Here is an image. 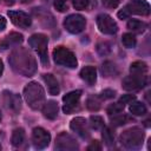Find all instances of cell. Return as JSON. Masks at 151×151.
Instances as JSON below:
<instances>
[{
    "label": "cell",
    "mask_w": 151,
    "mask_h": 151,
    "mask_svg": "<svg viewBox=\"0 0 151 151\" xmlns=\"http://www.w3.org/2000/svg\"><path fill=\"white\" fill-rule=\"evenodd\" d=\"M8 17L11 21L20 28H28L32 24L31 17L22 11H8Z\"/></svg>",
    "instance_id": "cell-13"
},
{
    "label": "cell",
    "mask_w": 151,
    "mask_h": 151,
    "mask_svg": "<svg viewBox=\"0 0 151 151\" xmlns=\"http://www.w3.org/2000/svg\"><path fill=\"white\" fill-rule=\"evenodd\" d=\"M53 59L55 64L68 67V68H74L77 67V64H78L74 53L64 46H58L53 50Z\"/></svg>",
    "instance_id": "cell-6"
},
{
    "label": "cell",
    "mask_w": 151,
    "mask_h": 151,
    "mask_svg": "<svg viewBox=\"0 0 151 151\" xmlns=\"http://www.w3.org/2000/svg\"><path fill=\"white\" fill-rule=\"evenodd\" d=\"M127 119H129V118H127L126 116L118 113V116H116V117H113V118L111 119V123H112V125H114V126H120V125H124V124L127 122Z\"/></svg>",
    "instance_id": "cell-30"
},
{
    "label": "cell",
    "mask_w": 151,
    "mask_h": 151,
    "mask_svg": "<svg viewBox=\"0 0 151 151\" xmlns=\"http://www.w3.org/2000/svg\"><path fill=\"white\" fill-rule=\"evenodd\" d=\"M134 99H136L134 94H124V96L119 99V101H120L122 104H130V103L133 101Z\"/></svg>",
    "instance_id": "cell-36"
},
{
    "label": "cell",
    "mask_w": 151,
    "mask_h": 151,
    "mask_svg": "<svg viewBox=\"0 0 151 151\" xmlns=\"http://www.w3.org/2000/svg\"><path fill=\"white\" fill-rule=\"evenodd\" d=\"M147 83V77L145 74H132L123 79L122 86L126 91H138L143 88Z\"/></svg>",
    "instance_id": "cell-8"
},
{
    "label": "cell",
    "mask_w": 151,
    "mask_h": 151,
    "mask_svg": "<svg viewBox=\"0 0 151 151\" xmlns=\"http://www.w3.org/2000/svg\"><path fill=\"white\" fill-rule=\"evenodd\" d=\"M114 96H116V91H113V90H111V88H106V90H104V91H101V92H100L99 98L105 100V99L113 98Z\"/></svg>",
    "instance_id": "cell-34"
},
{
    "label": "cell",
    "mask_w": 151,
    "mask_h": 151,
    "mask_svg": "<svg viewBox=\"0 0 151 151\" xmlns=\"http://www.w3.org/2000/svg\"><path fill=\"white\" fill-rule=\"evenodd\" d=\"M32 142L35 149H45L51 142V134L42 127H34L32 132Z\"/></svg>",
    "instance_id": "cell-11"
},
{
    "label": "cell",
    "mask_w": 151,
    "mask_h": 151,
    "mask_svg": "<svg viewBox=\"0 0 151 151\" xmlns=\"http://www.w3.org/2000/svg\"><path fill=\"white\" fill-rule=\"evenodd\" d=\"M124 110V104H122L120 101H118V103H113V104H111L109 107H107V113L110 114V116H112V114H118V113H120L122 111Z\"/></svg>",
    "instance_id": "cell-29"
},
{
    "label": "cell",
    "mask_w": 151,
    "mask_h": 151,
    "mask_svg": "<svg viewBox=\"0 0 151 151\" xmlns=\"http://www.w3.org/2000/svg\"><path fill=\"white\" fill-rule=\"evenodd\" d=\"M42 113L44 117L47 119H55L58 116V104L54 100H47L42 105Z\"/></svg>",
    "instance_id": "cell-17"
},
{
    "label": "cell",
    "mask_w": 151,
    "mask_h": 151,
    "mask_svg": "<svg viewBox=\"0 0 151 151\" xmlns=\"http://www.w3.org/2000/svg\"><path fill=\"white\" fill-rule=\"evenodd\" d=\"M101 72L105 77H113L118 73L117 67L112 61H105L101 66Z\"/></svg>",
    "instance_id": "cell-24"
},
{
    "label": "cell",
    "mask_w": 151,
    "mask_h": 151,
    "mask_svg": "<svg viewBox=\"0 0 151 151\" xmlns=\"http://www.w3.org/2000/svg\"><path fill=\"white\" fill-rule=\"evenodd\" d=\"M46 1H48V0H46Z\"/></svg>",
    "instance_id": "cell-44"
},
{
    "label": "cell",
    "mask_w": 151,
    "mask_h": 151,
    "mask_svg": "<svg viewBox=\"0 0 151 151\" xmlns=\"http://www.w3.org/2000/svg\"><path fill=\"white\" fill-rule=\"evenodd\" d=\"M122 42H123V45H124L125 47H127V48H132V47L136 46L137 40H136V37H134L132 33H125V34H123Z\"/></svg>",
    "instance_id": "cell-27"
},
{
    "label": "cell",
    "mask_w": 151,
    "mask_h": 151,
    "mask_svg": "<svg viewBox=\"0 0 151 151\" xmlns=\"http://www.w3.org/2000/svg\"><path fill=\"white\" fill-rule=\"evenodd\" d=\"M24 98L33 110H40L45 104V91L37 81L28 83L24 88Z\"/></svg>",
    "instance_id": "cell-2"
},
{
    "label": "cell",
    "mask_w": 151,
    "mask_h": 151,
    "mask_svg": "<svg viewBox=\"0 0 151 151\" xmlns=\"http://www.w3.org/2000/svg\"><path fill=\"white\" fill-rule=\"evenodd\" d=\"M28 45L39 54L40 60L44 65L48 64L47 58V45H48V38L42 33H34L28 39Z\"/></svg>",
    "instance_id": "cell-5"
},
{
    "label": "cell",
    "mask_w": 151,
    "mask_h": 151,
    "mask_svg": "<svg viewBox=\"0 0 151 151\" xmlns=\"http://www.w3.org/2000/svg\"><path fill=\"white\" fill-rule=\"evenodd\" d=\"M6 24H7L6 19H5L2 15H0V32L5 29V27H6Z\"/></svg>",
    "instance_id": "cell-38"
},
{
    "label": "cell",
    "mask_w": 151,
    "mask_h": 151,
    "mask_svg": "<svg viewBox=\"0 0 151 151\" xmlns=\"http://www.w3.org/2000/svg\"><path fill=\"white\" fill-rule=\"evenodd\" d=\"M130 72L132 74H146L147 65L144 61H134L130 65Z\"/></svg>",
    "instance_id": "cell-22"
},
{
    "label": "cell",
    "mask_w": 151,
    "mask_h": 151,
    "mask_svg": "<svg viewBox=\"0 0 151 151\" xmlns=\"http://www.w3.org/2000/svg\"><path fill=\"white\" fill-rule=\"evenodd\" d=\"M86 26V19L80 14H70L64 20V27L72 34H78L84 31Z\"/></svg>",
    "instance_id": "cell-7"
},
{
    "label": "cell",
    "mask_w": 151,
    "mask_h": 151,
    "mask_svg": "<svg viewBox=\"0 0 151 151\" xmlns=\"http://www.w3.org/2000/svg\"><path fill=\"white\" fill-rule=\"evenodd\" d=\"M129 110L134 116H144L146 113V111H147L146 106L142 101H131Z\"/></svg>",
    "instance_id": "cell-20"
},
{
    "label": "cell",
    "mask_w": 151,
    "mask_h": 151,
    "mask_svg": "<svg viewBox=\"0 0 151 151\" xmlns=\"http://www.w3.org/2000/svg\"><path fill=\"white\" fill-rule=\"evenodd\" d=\"M2 72H4V64H2V61L0 60V77L2 76Z\"/></svg>",
    "instance_id": "cell-40"
},
{
    "label": "cell",
    "mask_w": 151,
    "mask_h": 151,
    "mask_svg": "<svg viewBox=\"0 0 151 151\" xmlns=\"http://www.w3.org/2000/svg\"><path fill=\"white\" fill-rule=\"evenodd\" d=\"M101 137H103V140H104V144L106 146H112L114 145V136H113V132L110 127H105L103 129V132H101Z\"/></svg>",
    "instance_id": "cell-25"
},
{
    "label": "cell",
    "mask_w": 151,
    "mask_h": 151,
    "mask_svg": "<svg viewBox=\"0 0 151 151\" xmlns=\"http://www.w3.org/2000/svg\"><path fill=\"white\" fill-rule=\"evenodd\" d=\"M55 149L60 151H74L79 149L77 140L67 132H61L55 138Z\"/></svg>",
    "instance_id": "cell-10"
},
{
    "label": "cell",
    "mask_w": 151,
    "mask_h": 151,
    "mask_svg": "<svg viewBox=\"0 0 151 151\" xmlns=\"http://www.w3.org/2000/svg\"><path fill=\"white\" fill-rule=\"evenodd\" d=\"M70 127H71L72 131H74L78 136H80L84 139H86V138L90 137V130H88V126H87V122L83 117L73 118L71 120Z\"/></svg>",
    "instance_id": "cell-15"
},
{
    "label": "cell",
    "mask_w": 151,
    "mask_h": 151,
    "mask_svg": "<svg viewBox=\"0 0 151 151\" xmlns=\"http://www.w3.org/2000/svg\"><path fill=\"white\" fill-rule=\"evenodd\" d=\"M24 41V37L22 34L18 33V32H11L8 35H6L4 38V40L0 42V47L2 50L13 47V46H18L19 44H21Z\"/></svg>",
    "instance_id": "cell-16"
},
{
    "label": "cell",
    "mask_w": 151,
    "mask_h": 151,
    "mask_svg": "<svg viewBox=\"0 0 151 151\" xmlns=\"http://www.w3.org/2000/svg\"><path fill=\"white\" fill-rule=\"evenodd\" d=\"M80 97H81V91L80 90H76V91H72V92L66 93L63 97V101H64L63 111L65 113H71L77 107Z\"/></svg>",
    "instance_id": "cell-14"
},
{
    "label": "cell",
    "mask_w": 151,
    "mask_h": 151,
    "mask_svg": "<svg viewBox=\"0 0 151 151\" xmlns=\"http://www.w3.org/2000/svg\"><path fill=\"white\" fill-rule=\"evenodd\" d=\"M101 2L107 8H116L119 5L120 0H101Z\"/></svg>",
    "instance_id": "cell-35"
},
{
    "label": "cell",
    "mask_w": 151,
    "mask_h": 151,
    "mask_svg": "<svg viewBox=\"0 0 151 151\" xmlns=\"http://www.w3.org/2000/svg\"><path fill=\"white\" fill-rule=\"evenodd\" d=\"M146 24L140 21V20H136V19H131L127 21V28L131 29L132 32H136V33H142L145 28H146Z\"/></svg>",
    "instance_id": "cell-23"
},
{
    "label": "cell",
    "mask_w": 151,
    "mask_h": 151,
    "mask_svg": "<svg viewBox=\"0 0 151 151\" xmlns=\"http://www.w3.org/2000/svg\"><path fill=\"white\" fill-rule=\"evenodd\" d=\"M8 63L14 72L25 77H32L37 72V67H38L35 58L25 47L15 48L9 54Z\"/></svg>",
    "instance_id": "cell-1"
},
{
    "label": "cell",
    "mask_w": 151,
    "mask_h": 151,
    "mask_svg": "<svg viewBox=\"0 0 151 151\" xmlns=\"http://www.w3.org/2000/svg\"><path fill=\"white\" fill-rule=\"evenodd\" d=\"M100 103L101 99L99 98V96H90L86 100V106L91 111H98L100 109Z\"/></svg>",
    "instance_id": "cell-26"
},
{
    "label": "cell",
    "mask_w": 151,
    "mask_h": 151,
    "mask_svg": "<svg viewBox=\"0 0 151 151\" xmlns=\"http://www.w3.org/2000/svg\"><path fill=\"white\" fill-rule=\"evenodd\" d=\"M90 126L94 130H99L104 127V119L99 116H91L90 117Z\"/></svg>",
    "instance_id": "cell-28"
},
{
    "label": "cell",
    "mask_w": 151,
    "mask_h": 151,
    "mask_svg": "<svg viewBox=\"0 0 151 151\" xmlns=\"http://www.w3.org/2000/svg\"><path fill=\"white\" fill-rule=\"evenodd\" d=\"M54 8L58 11V12H66L67 11V4H66V1L65 0H54Z\"/></svg>",
    "instance_id": "cell-32"
},
{
    "label": "cell",
    "mask_w": 151,
    "mask_h": 151,
    "mask_svg": "<svg viewBox=\"0 0 151 151\" xmlns=\"http://www.w3.org/2000/svg\"><path fill=\"white\" fill-rule=\"evenodd\" d=\"M97 51L99 52V54L106 55V54L110 53L111 47H110V45H109L107 42H100V44H98V46H97Z\"/></svg>",
    "instance_id": "cell-31"
},
{
    "label": "cell",
    "mask_w": 151,
    "mask_h": 151,
    "mask_svg": "<svg viewBox=\"0 0 151 151\" xmlns=\"http://www.w3.org/2000/svg\"><path fill=\"white\" fill-rule=\"evenodd\" d=\"M0 120H1V113H0Z\"/></svg>",
    "instance_id": "cell-42"
},
{
    "label": "cell",
    "mask_w": 151,
    "mask_h": 151,
    "mask_svg": "<svg viewBox=\"0 0 151 151\" xmlns=\"http://www.w3.org/2000/svg\"><path fill=\"white\" fill-rule=\"evenodd\" d=\"M80 78L90 85H93L97 80V70L93 66H85L80 71Z\"/></svg>",
    "instance_id": "cell-19"
},
{
    "label": "cell",
    "mask_w": 151,
    "mask_h": 151,
    "mask_svg": "<svg viewBox=\"0 0 151 151\" xmlns=\"http://www.w3.org/2000/svg\"><path fill=\"white\" fill-rule=\"evenodd\" d=\"M87 150H88V151H99V150H101V144H100V142H98V140L92 142V143L87 146Z\"/></svg>",
    "instance_id": "cell-37"
},
{
    "label": "cell",
    "mask_w": 151,
    "mask_h": 151,
    "mask_svg": "<svg viewBox=\"0 0 151 151\" xmlns=\"http://www.w3.org/2000/svg\"><path fill=\"white\" fill-rule=\"evenodd\" d=\"M150 5L146 0H132L130 1L123 9L118 12V17L120 19H127L131 14L137 15H149L150 14Z\"/></svg>",
    "instance_id": "cell-4"
},
{
    "label": "cell",
    "mask_w": 151,
    "mask_h": 151,
    "mask_svg": "<svg viewBox=\"0 0 151 151\" xmlns=\"http://www.w3.org/2000/svg\"><path fill=\"white\" fill-rule=\"evenodd\" d=\"M32 0H21V2H31Z\"/></svg>",
    "instance_id": "cell-41"
},
{
    "label": "cell",
    "mask_w": 151,
    "mask_h": 151,
    "mask_svg": "<svg viewBox=\"0 0 151 151\" xmlns=\"http://www.w3.org/2000/svg\"><path fill=\"white\" fill-rule=\"evenodd\" d=\"M2 99H4L5 107L7 110L12 111L13 113H18L20 111V109H21V99H20L19 94L13 93L11 91H4Z\"/></svg>",
    "instance_id": "cell-12"
},
{
    "label": "cell",
    "mask_w": 151,
    "mask_h": 151,
    "mask_svg": "<svg viewBox=\"0 0 151 151\" xmlns=\"http://www.w3.org/2000/svg\"><path fill=\"white\" fill-rule=\"evenodd\" d=\"M42 79H44L45 84L47 85V88H48L50 94H52V96H57V94L60 92L59 83H58V80L53 77V74L45 73V74H42Z\"/></svg>",
    "instance_id": "cell-18"
},
{
    "label": "cell",
    "mask_w": 151,
    "mask_h": 151,
    "mask_svg": "<svg viewBox=\"0 0 151 151\" xmlns=\"http://www.w3.org/2000/svg\"><path fill=\"white\" fill-rule=\"evenodd\" d=\"M144 131L140 127H131L125 130L120 137H119V142L120 144L127 149V150H138L142 147L143 142H144Z\"/></svg>",
    "instance_id": "cell-3"
},
{
    "label": "cell",
    "mask_w": 151,
    "mask_h": 151,
    "mask_svg": "<svg viewBox=\"0 0 151 151\" xmlns=\"http://www.w3.org/2000/svg\"><path fill=\"white\" fill-rule=\"evenodd\" d=\"M90 0H72V4H73V7L76 9H85L88 5Z\"/></svg>",
    "instance_id": "cell-33"
},
{
    "label": "cell",
    "mask_w": 151,
    "mask_h": 151,
    "mask_svg": "<svg viewBox=\"0 0 151 151\" xmlns=\"http://www.w3.org/2000/svg\"><path fill=\"white\" fill-rule=\"evenodd\" d=\"M2 1H4L6 5H8V6H12V5L15 2V0H2Z\"/></svg>",
    "instance_id": "cell-39"
},
{
    "label": "cell",
    "mask_w": 151,
    "mask_h": 151,
    "mask_svg": "<svg viewBox=\"0 0 151 151\" xmlns=\"http://www.w3.org/2000/svg\"><path fill=\"white\" fill-rule=\"evenodd\" d=\"M97 26H98L99 31L104 34L112 35L118 32L117 22L112 19V17H110L106 13H101L97 17Z\"/></svg>",
    "instance_id": "cell-9"
},
{
    "label": "cell",
    "mask_w": 151,
    "mask_h": 151,
    "mask_svg": "<svg viewBox=\"0 0 151 151\" xmlns=\"http://www.w3.org/2000/svg\"><path fill=\"white\" fill-rule=\"evenodd\" d=\"M25 140V131L24 129L21 127H18L13 131L12 133V138H11V142L14 146H20Z\"/></svg>",
    "instance_id": "cell-21"
},
{
    "label": "cell",
    "mask_w": 151,
    "mask_h": 151,
    "mask_svg": "<svg viewBox=\"0 0 151 151\" xmlns=\"http://www.w3.org/2000/svg\"><path fill=\"white\" fill-rule=\"evenodd\" d=\"M0 150H1V145H0Z\"/></svg>",
    "instance_id": "cell-43"
}]
</instances>
